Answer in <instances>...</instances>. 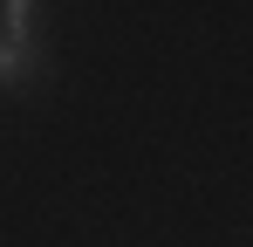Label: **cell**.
Returning a JSON list of instances; mask_svg holds the SVG:
<instances>
[{
  "label": "cell",
  "instance_id": "1",
  "mask_svg": "<svg viewBox=\"0 0 253 247\" xmlns=\"http://www.w3.org/2000/svg\"><path fill=\"white\" fill-rule=\"evenodd\" d=\"M42 76V41H0V89Z\"/></svg>",
  "mask_w": 253,
  "mask_h": 247
},
{
  "label": "cell",
  "instance_id": "2",
  "mask_svg": "<svg viewBox=\"0 0 253 247\" xmlns=\"http://www.w3.org/2000/svg\"><path fill=\"white\" fill-rule=\"evenodd\" d=\"M35 35H42V7L7 0V7H0V41H35Z\"/></svg>",
  "mask_w": 253,
  "mask_h": 247
}]
</instances>
